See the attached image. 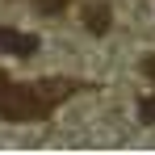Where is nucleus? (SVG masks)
<instances>
[{
	"mask_svg": "<svg viewBox=\"0 0 155 155\" xmlns=\"http://www.w3.org/2000/svg\"><path fill=\"white\" fill-rule=\"evenodd\" d=\"M80 88H88V84L63 80V76L34 80V84H4V88H0V117H4V122H42V117H51L67 97H76Z\"/></svg>",
	"mask_w": 155,
	"mask_h": 155,
	"instance_id": "nucleus-1",
	"label": "nucleus"
},
{
	"mask_svg": "<svg viewBox=\"0 0 155 155\" xmlns=\"http://www.w3.org/2000/svg\"><path fill=\"white\" fill-rule=\"evenodd\" d=\"M0 51H4V54H17V59H34V54H38V38H34V34H21V29L0 25Z\"/></svg>",
	"mask_w": 155,
	"mask_h": 155,
	"instance_id": "nucleus-2",
	"label": "nucleus"
},
{
	"mask_svg": "<svg viewBox=\"0 0 155 155\" xmlns=\"http://www.w3.org/2000/svg\"><path fill=\"white\" fill-rule=\"evenodd\" d=\"M84 21H88V34H109V25H113V13H109V4L105 0H92L88 8H84Z\"/></svg>",
	"mask_w": 155,
	"mask_h": 155,
	"instance_id": "nucleus-3",
	"label": "nucleus"
},
{
	"mask_svg": "<svg viewBox=\"0 0 155 155\" xmlns=\"http://www.w3.org/2000/svg\"><path fill=\"white\" fill-rule=\"evenodd\" d=\"M34 4H38V13H42V17H59L71 0H34Z\"/></svg>",
	"mask_w": 155,
	"mask_h": 155,
	"instance_id": "nucleus-4",
	"label": "nucleus"
},
{
	"mask_svg": "<svg viewBox=\"0 0 155 155\" xmlns=\"http://www.w3.org/2000/svg\"><path fill=\"white\" fill-rule=\"evenodd\" d=\"M138 117H143L147 126H155V97H143V101H138Z\"/></svg>",
	"mask_w": 155,
	"mask_h": 155,
	"instance_id": "nucleus-5",
	"label": "nucleus"
},
{
	"mask_svg": "<svg viewBox=\"0 0 155 155\" xmlns=\"http://www.w3.org/2000/svg\"><path fill=\"white\" fill-rule=\"evenodd\" d=\"M143 76L155 80V54H147V59H143Z\"/></svg>",
	"mask_w": 155,
	"mask_h": 155,
	"instance_id": "nucleus-6",
	"label": "nucleus"
}]
</instances>
